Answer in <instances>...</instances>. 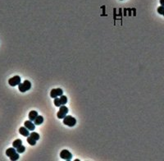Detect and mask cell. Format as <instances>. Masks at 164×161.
I'll return each mask as SVG.
<instances>
[{"label": "cell", "instance_id": "1", "mask_svg": "<svg viewBox=\"0 0 164 161\" xmlns=\"http://www.w3.org/2000/svg\"><path fill=\"white\" fill-rule=\"evenodd\" d=\"M6 155L10 158V160L15 161L19 159V153L17 152V150L13 147V148H8L6 150Z\"/></svg>", "mask_w": 164, "mask_h": 161}, {"label": "cell", "instance_id": "2", "mask_svg": "<svg viewBox=\"0 0 164 161\" xmlns=\"http://www.w3.org/2000/svg\"><path fill=\"white\" fill-rule=\"evenodd\" d=\"M63 123L68 127H74L76 124V119L72 116L67 115L63 118Z\"/></svg>", "mask_w": 164, "mask_h": 161}, {"label": "cell", "instance_id": "3", "mask_svg": "<svg viewBox=\"0 0 164 161\" xmlns=\"http://www.w3.org/2000/svg\"><path fill=\"white\" fill-rule=\"evenodd\" d=\"M30 88H31V83L27 80H25L23 83H20L18 85V90L22 93L29 91Z\"/></svg>", "mask_w": 164, "mask_h": 161}, {"label": "cell", "instance_id": "4", "mask_svg": "<svg viewBox=\"0 0 164 161\" xmlns=\"http://www.w3.org/2000/svg\"><path fill=\"white\" fill-rule=\"evenodd\" d=\"M67 113H68V108L66 107L65 105H61L59 109V111L57 113V117L59 119H63L67 116Z\"/></svg>", "mask_w": 164, "mask_h": 161}, {"label": "cell", "instance_id": "5", "mask_svg": "<svg viewBox=\"0 0 164 161\" xmlns=\"http://www.w3.org/2000/svg\"><path fill=\"white\" fill-rule=\"evenodd\" d=\"M60 158L64 160H71L72 158V155L69 150H63L60 152Z\"/></svg>", "mask_w": 164, "mask_h": 161}, {"label": "cell", "instance_id": "6", "mask_svg": "<svg viewBox=\"0 0 164 161\" xmlns=\"http://www.w3.org/2000/svg\"><path fill=\"white\" fill-rule=\"evenodd\" d=\"M63 95V91L61 88H56V89H53L50 92V96L52 98H56V97L61 96Z\"/></svg>", "mask_w": 164, "mask_h": 161}, {"label": "cell", "instance_id": "7", "mask_svg": "<svg viewBox=\"0 0 164 161\" xmlns=\"http://www.w3.org/2000/svg\"><path fill=\"white\" fill-rule=\"evenodd\" d=\"M8 83L11 86H18L21 83V77L19 76H15L8 80Z\"/></svg>", "mask_w": 164, "mask_h": 161}, {"label": "cell", "instance_id": "8", "mask_svg": "<svg viewBox=\"0 0 164 161\" xmlns=\"http://www.w3.org/2000/svg\"><path fill=\"white\" fill-rule=\"evenodd\" d=\"M24 125H25V127H26L29 131H34V128H35V124L33 123L32 121H30V120L25 121Z\"/></svg>", "mask_w": 164, "mask_h": 161}, {"label": "cell", "instance_id": "9", "mask_svg": "<svg viewBox=\"0 0 164 161\" xmlns=\"http://www.w3.org/2000/svg\"><path fill=\"white\" fill-rule=\"evenodd\" d=\"M19 132L23 136H30V131L25 127H21L19 128Z\"/></svg>", "mask_w": 164, "mask_h": 161}, {"label": "cell", "instance_id": "10", "mask_svg": "<svg viewBox=\"0 0 164 161\" xmlns=\"http://www.w3.org/2000/svg\"><path fill=\"white\" fill-rule=\"evenodd\" d=\"M38 116V112H36L35 110H32L29 113V120L30 121H34V119L36 118V117Z\"/></svg>", "mask_w": 164, "mask_h": 161}, {"label": "cell", "instance_id": "11", "mask_svg": "<svg viewBox=\"0 0 164 161\" xmlns=\"http://www.w3.org/2000/svg\"><path fill=\"white\" fill-rule=\"evenodd\" d=\"M43 122H44V117H43V116H40V115H38L34 121L35 125H40V124L43 123Z\"/></svg>", "mask_w": 164, "mask_h": 161}, {"label": "cell", "instance_id": "12", "mask_svg": "<svg viewBox=\"0 0 164 161\" xmlns=\"http://www.w3.org/2000/svg\"><path fill=\"white\" fill-rule=\"evenodd\" d=\"M22 145V141H21V140H20V139L15 140V141H13V146L14 147L15 149H17V147H19L20 145Z\"/></svg>", "mask_w": 164, "mask_h": 161}, {"label": "cell", "instance_id": "13", "mask_svg": "<svg viewBox=\"0 0 164 161\" xmlns=\"http://www.w3.org/2000/svg\"><path fill=\"white\" fill-rule=\"evenodd\" d=\"M26 141H27V142L29 143L30 145H34L36 144V140H34V138H32L31 136H27V139H26Z\"/></svg>", "mask_w": 164, "mask_h": 161}, {"label": "cell", "instance_id": "14", "mask_svg": "<svg viewBox=\"0 0 164 161\" xmlns=\"http://www.w3.org/2000/svg\"><path fill=\"white\" fill-rule=\"evenodd\" d=\"M60 102H61V104L62 105H65L67 103V97L66 96H60Z\"/></svg>", "mask_w": 164, "mask_h": 161}, {"label": "cell", "instance_id": "15", "mask_svg": "<svg viewBox=\"0 0 164 161\" xmlns=\"http://www.w3.org/2000/svg\"><path fill=\"white\" fill-rule=\"evenodd\" d=\"M30 136H31L32 138H34V140H36V141H38V140L39 139V133L34 132V131H33V132L30 133Z\"/></svg>", "mask_w": 164, "mask_h": 161}, {"label": "cell", "instance_id": "16", "mask_svg": "<svg viewBox=\"0 0 164 161\" xmlns=\"http://www.w3.org/2000/svg\"><path fill=\"white\" fill-rule=\"evenodd\" d=\"M53 103H54V105L56 107H60L61 106V102H60V99L58 97H56L54 98V100H53Z\"/></svg>", "mask_w": 164, "mask_h": 161}, {"label": "cell", "instance_id": "17", "mask_svg": "<svg viewBox=\"0 0 164 161\" xmlns=\"http://www.w3.org/2000/svg\"><path fill=\"white\" fill-rule=\"evenodd\" d=\"M25 150V147L24 146V145H20V146L17 148V153H19V154L23 153Z\"/></svg>", "mask_w": 164, "mask_h": 161}, {"label": "cell", "instance_id": "18", "mask_svg": "<svg viewBox=\"0 0 164 161\" xmlns=\"http://www.w3.org/2000/svg\"><path fill=\"white\" fill-rule=\"evenodd\" d=\"M158 13H159V14H161V15H163V13H164V6H160V7H158Z\"/></svg>", "mask_w": 164, "mask_h": 161}, {"label": "cell", "instance_id": "19", "mask_svg": "<svg viewBox=\"0 0 164 161\" xmlns=\"http://www.w3.org/2000/svg\"><path fill=\"white\" fill-rule=\"evenodd\" d=\"M160 3L162 6H164V0H160Z\"/></svg>", "mask_w": 164, "mask_h": 161}, {"label": "cell", "instance_id": "20", "mask_svg": "<svg viewBox=\"0 0 164 161\" xmlns=\"http://www.w3.org/2000/svg\"><path fill=\"white\" fill-rule=\"evenodd\" d=\"M163 16H164V13H163Z\"/></svg>", "mask_w": 164, "mask_h": 161}]
</instances>
